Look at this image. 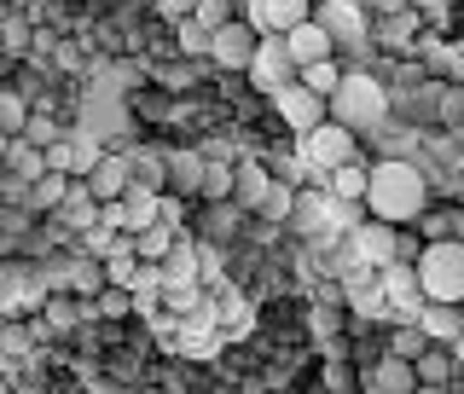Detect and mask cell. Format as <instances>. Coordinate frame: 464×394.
<instances>
[{
	"label": "cell",
	"mask_w": 464,
	"mask_h": 394,
	"mask_svg": "<svg viewBox=\"0 0 464 394\" xmlns=\"http://www.w3.org/2000/svg\"><path fill=\"white\" fill-rule=\"evenodd\" d=\"M285 47H290V58H296V70H302V64H314V58H331L337 41H331V29L319 18H302L296 29H285Z\"/></svg>",
	"instance_id": "cell-13"
},
{
	"label": "cell",
	"mask_w": 464,
	"mask_h": 394,
	"mask_svg": "<svg viewBox=\"0 0 464 394\" xmlns=\"http://www.w3.org/2000/svg\"><path fill=\"white\" fill-rule=\"evenodd\" d=\"M348 238H354V250H360V267H389L395 261V226L389 221H377V215H360L354 226H348Z\"/></svg>",
	"instance_id": "cell-10"
},
{
	"label": "cell",
	"mask_w": 464,
	"mask_h": 394,
	"mask_svg": "<svg viewBox=\"0 0 464 394\" xmlns=\"http://www.w3.org/2000/svg\"><path fill=\"white\" fill-rule=\"evenodd\" d=\"M354 389H366V394H412L418 371H412L406 354H372L366 366L354 371Z\"/></svg>",
	"instance_id": "cell-9"
},
{
	"label": "cell",
	"mask_w": 464,
	"mask_h": 394,
	"mask_svg": "<svg viewBox=\"0 0 464 394\" xmlns=\"http://www.w3.org/2000/svg\"><path fill=\"white\" fill-rule=\"evenodd\" d=\"M174 24V47H180V58H192V64H209V29H203L192 12L186 18H169Z\"/></svg>",
	"instance_id": "cell-21"
},
{
	"label": "cell",
	"mask_w": 464,
	"mask_h": 394,
	"mask_svg": "<svg viewBox=\"0 0 464 394\" xmlns=\"http://www.w3.org/2000/svg\"><path fill=\"white\" fill-rule=\"evenodd\" d=\"M412 371H418V389H447L459 377V360H453V348H447V342H424L412 354Z\"/></svg>",
	"instance_id": "cell-14"
},
{
	"label": "cell",
	"mask_w": 464,
	"mask_h": 394,
	"mask_svg": "<svg viewBox=\"0 0 464 394\" xmlns=\"http://www.w3.org/2000/svg\"><path fill=\"white\" fill-rule=\"evenodd\" d=\"M314 18L331 29V41H337V58H372V12L360 6V0H314Z\"/></svg>",
	"instance_id": "cell-4"
},
{
	"label": "cell",
	"mask_w": 464,
	"mask_h": 394,
	"mask_svg": "<svg viewBox=\"0 0 464 394\" xmlns=\"http://www.w3.org/2000/svg\"><path fill=\"white\" fill-rule=\"evenodd\" d=\"M6 145H12V134H6V128H0V157H6Z\"/></svg>",
	"instance_id": "cell-36"
},
{
	"label": "cell",
	"mask_w": 464,
	"mask_h": 394,
	"mask_svg": "<svg viewBox=\"0 0 464 394\" xmlns=\"http://www.w3.org/2000/svg\"><path fill=\"white\" fill-rule=\"evenodd\" d=\"M244 82H250L256 93H279L285 82H296V58H290L285 35H261L256 41L250 64H244Z\"/></svg>",
	"instance_id": "cell-6"
},
{
	"label": "cell",
	"mask_w": 464,
	"mask_h": 394,
	"mask_svg": "<svg viewBox=\"0 0 464 394\" xmlns=\"http://www.w3.org/2000/svg\"><path fill=\"white\" fill-rule=\"evenodd\" d=\"M0 284H6V267H0Z\"/></svg>",
	"instance_id": "cell-37"
},
{
	"label": "cell",
	"mask_w": 464,
	"mask_h": 394,
	"mask_svg": "<svg viewBox=\"0 0 464 394\" xmlns=\"http://www.w3.org/2000/svg\"><path fill=\"white\" fill-rule=\"evenodd\" d=\"M82 180H87V192H93L99 203H116L128 186H134V163H128L122 151H99V163L87 168Z\"/></svg>",
	"instance_id": "cell-11"
},
{
	"label": "cell",
	"mask_w": 464,
	"mask_h": 394,
	"mask_svg": "<svg viewBox=\"0 0 464 394\" xmlns=\"http://www.w3.org/2000/svg\"><path fill=\"white\" fill-rule=\"evenodd\" d=\"M366 157H348V163H337V168H331L325 174V186H331V192H337V197H348V203H360V197H366Z\"/></svg>",
	"instance_id": "cell-22"
},
{
	"label": "cell",
	"mask_w": 464,
	"mask_h": 394,
	"mask_svg": "<svg viewBox=\"0 0 464 394\" xmlns=\"http://www.w3.org/2000/svg\"><path fill=\"white\" fill-rule=\"evenodd\" d=\"M418 29H424V18H418L412 6H401V12H389V18H372V47L418 53Z\"/></svg>",
	"instance_id": "cell-12"
},
{
	"label": "cell",
	"mask_w": 464,
	"mask_h": 394,
	"mask_svg": "<svg viewBox=\"0 0 464 394\" xmlns=\"http://www.w3.org/2000/svg\"><path fill=\"white\" fill-rule=\"evenodd\" d=\"M24 139H29V145H41V151H47V145L58 139V122H47V116H35V111H29V122H24Z\"/></svg>",
	"instance_id": "cell-31"
},
{
	"label": "cell",
	"mask_w": 464,
	"mask_h": 394,
	"mask_svg": "<svg viewBox=\"0 0 464 394\" xmlns=\"http://www.w3.org/2000/svg\"><path fill=\"white\" fill-rule=\"evenodd\" d=\"M343 70H348V64H343L337 53H331V58H314V64H302V70H296V82H308L314 93H325V99H331V87L343 82Z\"/></svg>",
	"instance_id": "cell-27"
},
{
	"label": "cell",
	"mask_w": 464,
	"mask_h": 394,
	"mask_svg": "<svg viewBox=\"0 0 464 394\" xmlns=\"http://www.w3.org/2000/svg\"><path fill=\"white\" fill-rule=\"evenodd\" d=\"M296 157L314 168V180L325 186V174L337 168V163H348V157H360V134L325 116V122H314V128H308V134H296Z\"/></svg>",
	"instance_id": "cell-5"
},
{
	"label": "cell",
	"mask_w": 464,
	"mask_h": 394,
	"mask_svg": "<svg viewBox=\"0 0 464 394\" xmlns=\"http://www.w3.org/2000/svg\"><path fill=\"white\" fill-rule=\"evenodd\" d=\"M424 203H430L424 163H412V157H377L366 168V197H360L366 215H377L389 226H412L424 215Z\"/></svg>",
	"instance_id": "cell-1"
},
{
	"label": "cell",
	"mask_w": 464,
	"mask_h": 394,
	"mask_svg": "<svg viewBox=\"0 0 464 394\" xmlns=\"http://www.w3.org/2000/svg\"><path fill=\"white\" fill-rule=\"evenodd\" d=\"M192 18H198L203 29H221L227 18H238V12H232V0H198V6H192Z\"/></svg>",
	"instance_id": "cell-30"
},
{
	"label": "cell",
	"mask_w": 464,
	"mask_h": 394,
	"mask_svg": "<svg viewBox=\"0 0 464 394\" xmlns=\"http://www.w3.org/2000/svg\"><path fill=\"white\" fill-rule=\"evenodd\" d=\"M256 41H261V29H256V24L227 18L221 29H209V64H215V70H227V76H244V64H250Z\"/></svg>",
	"instance_id": "cell-7"
},
{
	"label": "cell",
	"mask_w": 464,
	"mask_h": 394,
	"mask_svg": "<svg viewBox=\"0 0 464 394\" xmlns=\"http://www.w3.org/2000/svg\"><path fill=\"white\" fill-rule=\"evenodd\" d=\"M163 163H169V186H163V192L198 197V180H203V151H174V157H163Z\"/></svg>",
	"instance_id": "cell-20"
},
{
	"label": "cell",
	"mask_w": 464,
	"mask_h": 394,
	"mask_svg": "<svg viewBox=\"0 0 464 394\" xmlns=\"http://www.w3.org/2000/svg\"><path fill=\"white\" fill-rule=\"evenodd\" d=\"M273 111H279L285 134H308L314 122H325V93H314L308 82H285L279 93H267Z\"/></svg>",
	"instance_id": "cell-8"
},
{
	"label": "cell",
	"mask_w": 464,
	"mask_h": 394,
	"mask_svg": "<svg viewBox=\"0 0 464 394\" xmlns=\"http://www.w3.org/2000/svg\"><path fill=\"white\" fill-rule=\"evenodd\" d=\"M325 116L343 122V128H354V134L366 139V134H377V128L389 122V87L377 82L366 64H348L343 82L331 87V99H325Z\"/></svg>",
	"instance_id": "cell-2"
},
{
	"label": "cell",
	"mask_w": 464,
	"mask_h": 394,
	"mask_svg": "<svg viewBox=\"0 0 464 394\" xmlns=\"http://www.w3.org/2000/svg\"><path fill=\"white\" fill-rule=\"evenodd\" d=\"M24 122H29V99L18 87H0V128H6V134H24Z\"/></svg>",
	"instance_id": "cell-28"
},
{
	"label": "cell",
	"mask_w": 464,
	"mask_h": 394,
	"mask_svg": "<svg viewBox=\"0 0 464 394\" xmlns=\"http://www.w3.org/2000/svg\"><path fill=\"white\" fill-rule=\"evenodd\" d=\"M151 6H157V12H163V18H186V12H192V6H198V0H151Z\"/></svg>",
	"instance_id": "cell-34"
},
{
	"label": "cell",
	"mask_w": 464,
	"mask_h": 394,
	"mask_svg": "<svg viewBox=\"0 0 464 394\" xmlns=\"http://www.w3.org/2000/svg\"><path fill=\"white\" fill-rule=\"evenodd\" d=\"M157 273H163V290H192L198 284V250L186 244V232L174 238V250L157 261Z\"/></svg>",
	"instance_id": "cell-17"
},
{
	"label": "cell",
	"mask_w": 464,
	"mask_h": 394,
	"mask_svg": "<svg viewBox=\"0 0 464 394\" xmlns=\"http://www.w3.org/2000/svg\"><path fill=\"white\" fill-rule=\"evenodd\" d=\"M53 215H58L64 226H76V232H93V226H99V197L87 192V180H70V192L58 197Z\"/></svg>",
	"instance_id": "cell-15"
},
{
	"label": "cell",
	"mask_w": 464,
	"mask_h": 394,
	"mask_svg": "<svg viewBox=\"0 0 464 394\" xmlns=\"http://www.w3.org/2000/svg\"><path fill=\"white\" fill-rule=\"evenodd\" d=\"M412 12H418L424 24H441V18H447V0H412Z\"/></svg>",
	"instance_id": "cell-32"
},
{
	"label": "cell",
	"mask_w": 464,
	"mask_h": 394,
	"mask_svg": "<svg viewBox=\"0 0 464 394\" xmlns=\"http://www.w3.org/2000/svg\"><path fill=\"white\" fill-rule=\"evenodd\" d=\"M418 331H424L430 342H453L459 337V302H424V308H418Z\"/></svg>",
	"instance_id": "cell-18"
},
{
	"label": "cell",
	"mask_w": 464,
	"mask_h": 394,
	"mask_svg": "<svg viewBox=\"0 0 464 394\" xmlns=\"http://www.w3.org/2000/svg\"><path fill=\"white\" fill-rule=\"evenodd\" d=\"M325 383H331V389H354V371H343V366H331V371H325Z\"/></svg>",
	"instance_id": "cell-35"
},
{
	"label": "cell",
	"mask_w": 464,
	"mask_h": 394,
	"mask_svg": "<svg viewBox=\"0 0 464 394\" xmlns=\"http://www.w3.org/2000/svg\"><path fill=\"white\" fill-rule=\"evenodd\" d=\"M0 168L18 174V180H41V174H47V157H41V145H29L24 134H12L6 157H0Z\"/></svg>",
	"instance_id": "cell-19"
},
{
	"label": "cell",
	"mask_w": 464,
	"mask_h": 394,
	"mask_svg": "<svg viewBox=\"0 0 464 394\" xmlns=\"http://www.w3.org/2000/svg\"><path fill=\"white\" fill-rule=\"evenodd\" d=\"M412 226H418V238H424V244L430 238H447V232H453V209H435V203H424V215H418Z\"/></svg>",
	"instance_id": "cell-29"
},
{
	"label": "cell",
	"mask_w": 464,
	"mask_h": 394,
	"mask_svg": "<svg viewBox=\"0 0 464 394\" xmlns=\"http://www.w3.org/2000/svg\"><path fill=\"white\" fill-rule=\"evenodd\" d=\"M267 186H273V168L267 163H232V203H238L244 215L267 197Z\"/></svg>",
	"instance_id": "cell-16"
},
{
	"label": "cell",
	"mask_w": 464,
	"mask_h": 394,
	"mask_svg": "<svg viewBox=\"0 0 464 394\" xmlns=\"http://www.w3.org/2000/svg\"><path fill=\"white\" fill-rule=\"evenodd\" d=\"M418 284H424V302H464V238H430L418 250Z\"/></svg>",
	"instance_id": "cell-3"
},
{
	"label": "cell",
	"mask_w": 464,
	"mask_h": 394,
	"mask_svg": "<svg viewBox=\"0 0 464 394\" xmlns=\"http://www.w3.org/2000/svg\"><path fill=\"white\" fill-rule=\"evenodd\" d=\"M198 197H203V203H221V197H232V163H227V157H203Z\"/></svg>",
	"instance_id": "cell-25"
},
{
	"label": "cell",
	"mask_w": 464,
	"mask_h": 394,
	"mask_svg": "<svg viewBox=\"0 0 464 394\" xmlns=\"http://www.w3.org/2000/svg\"><path fill=\"white\" fill-rule=\"evenodd\" d=\"M174 238H180V226L151 221V226H140V232H134V255H140V261H163V255L174 250Z\"/></svg>",
	"instance_id": "cell-24"
},
{
	"label": "cell",
	"mask_w": 464,
	"mask_h": 394,
	"mask_svg": "<svg viewBox=\"0 0 464 394\" xmlns=\"http://www.w3.org/2000/svg\"><path fill=\"white\" fill-rule=\"evenodd\" d=\"M70 192V174H58V168H47V174H41V180H29V197H24V209L29 215H41V209H58V197H64Z\"/></svg>",
	"instance_id": "cell-23"
},
{
	"label": "cell",
	"mask_w": 464,
	"mask_h": 394,
	"mask_svg": "<svg viewBox=\"0 0 464 394\" xmlns=\"http://www.w3.org/2000/svg\"><path fill=\"white\" fill-rule=\"evenodd\" d=\"M360 6L372 12V18H389V12H401V6H412V0H360Z\"/></svg>",
	"instance_id": "cell-33"
},
{
	"label": "cell",
	"mask_w": 464,
	"mask_h": 394,
	"mask_svg": "<svg viewBox=\"0 0 464 394\" xmlns=\"http://www.w3.org/2000/svg\"><path fill=\"white\" fill-rule=\"evenodd\" d=\"M290 203H296V186H285L279 174H273L267 197H261V203H256L250 215H261V221H273V226H285V221H290Z\"/></svg>",
	"instance_id": "cell-26"
}]
</instances>
